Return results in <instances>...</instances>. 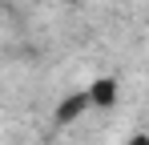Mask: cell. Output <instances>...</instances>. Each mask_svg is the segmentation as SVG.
<instances>
[{
	"label": "cell",
	"mask_w": 149,
	"mask_h": 145,
	"mask_svg": "<svg viewBox=\"0 0 149 145\" xmlns=\"http://www.w3.org/2000/svg\"><path fill=\"white\" fill-rule=\"evenodd\" d=\"M89 101H93L97 109H113V105H117V81H113V77H101L97 85L89 89Z\"/></svg>",
	"instance_id": "cell-1"
},
{
	"label": "cell",
	"mask_w": 149,
	"mask_h": 145,
	"mask_svg": "<svg viewBox=\"0 0 149 145\" xmlns=\"http://www.w3.org/2000/svg\"><path fill=\"white\" fill-rule=\"evenodd\" d=\"M85 109H93V101H89V93H77V97H69V101H61L56 121H61V125H69V121H77Z\"/></svg>",
	"instance_id": "cell-2"
},
{
	"label": "cell",
	"mask_w": 149,
	"mask_h": 145,
	"mask_svg": "<svg viewBox=\"0 0 149 145\" xmlns=\"http://www.w3.org/2000/svg\"><path fill=\"white\" fill-rule=\"evenodd\" d=\"M129 145H149V137H133V141H129Z\"/></svg>",
	"instance_id": "cell-3"
}]
</instances>
